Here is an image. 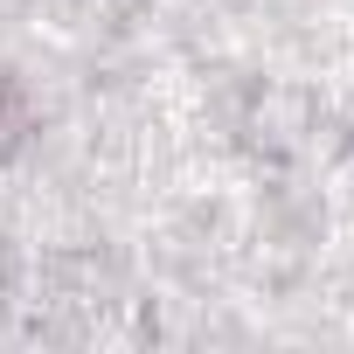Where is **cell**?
<instances>
[{"instance_id":"6da1fadb","label":"cell","mask_w":354,"mask_h":354,"mask_svg":"<svg viewBox=\"0 0 354 354\" xmlns=\"http://www.w3.org/2000/svg\"><path fill=\"white\" fill-rule=\"evenodd\" d=\"M21 118H28V91H21V77H15L8 63H0V139H8Z\"/></svg>"}]
</instances>
